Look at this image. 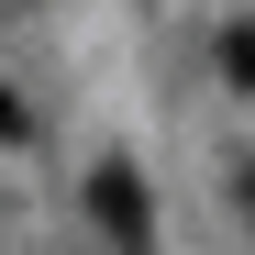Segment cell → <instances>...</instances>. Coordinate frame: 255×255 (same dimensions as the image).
<instances>
[{
  "label": "cell",
  "instance_id": "obj_1",
  "mask_svg": "<svg viewBox=\"0 0 255 255\" xmlns=\"http://www.w3.org/2000/svg\"><path fill=\"white\" fill-rule=\"evenodd\" d=\"M89 211H100V233L122 255H155V211H144V178H133V166H100V178H89Z\"/></svg>",
  "mask_w": 255,
  "mask_h": 255
},
{
  "label": "cell",
  "instance_id": "obj_2",
  "mask_svg": "<svg viewBox=\"0 0 255 255\" xmlns=\"http://www.w3.org/2000/svg\"><path fill=\"white\" fill-rule=\"evenodd\" d=\"M222 67H233V89H255V22H233V33H222Z\"/></svg>",
  "mask_w": 255,
  "mask_h": 255
},
{
  "label": "cell",
  "instance_id": "obj_3",
  "mask_svg": "<svg viewBox=\"0 0 255 255\" xmlns=\"http://www.w3.org/2000/svg\"><path fill=\"white\" fill-rule=\"evenodd\" d=\"M22 133H33V122H22V100L0 89V144H22Z\"/></svg>",
  "mask_w": 255,
  "mask_h": 255
},
{
  "label": "cell",
  "instance_id": "obj_4",
  "mask_svg": "<svg viewBox=\"0 0 255 255\" xmlns=\"http://www.w3.org/2000/svg\"><path fill=\"white\" fill-rule=\"evenodd\" d=\"M244 200H255V166H244Z\"/></svg>",
  "mask_w": 255,
  "mask_h": 255
}]
</instances>
